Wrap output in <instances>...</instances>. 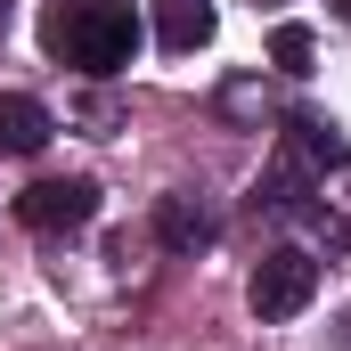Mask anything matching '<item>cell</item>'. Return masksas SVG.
I'll list each match as a JSON object with an SVG mask.
<instances>
[{
	"label": "cell",
	"instance_id": "obj_1",
	"mask_svg": "<svg viewBox=\"0 0 351 351\" xmlns=\"http://www.w3.org/2000/svg\"><path fill=\"white\" fill-rule=\"evenodd\" d=\"M41 49L58 66H74L90 82L123 74L131 49H139V8L131 0H49L41 8Z\"/></svg>",
	"mask_w": 351,
	"mask_h": 351
},
{
	"label": "cell",
	"instance_id": "obj_2",
	"mask_svg": "<svg viewBox=\"0 0 351 351\" xmlns=\"http://www.w3.org/2000/svg\"><path fill=\"white\" fill-rule=\"evenodd\" d=\"M311 294H319V262H311L302 245L262 254V262H254V278H245L254 319H294V311H311Z\"/></svg>",
	"mask_w": 351,
	"mask_h": 351
},
{
	"label": "cell",
	"instance_id": "obj_3",
	"mask_svg": "<svg viewBox=\"0 0 351 351\" xmlns=\"http://www.w3.org/2000/svg\"><path fill=\"white\" fill-rule=\"evenodd\" d=\"M16 221L41 229V237L90 229V221H98V188H90V180H33V188L16 196Z\"/></svg>",
	"mask_w": 351,
	"mask_h": 351
},
{
	"label": "cell",
	"instance_id": "obj_4",
	"mask_svg": "<svg viewBox=\"0 0 351 351\" xmlns=\"http://www.w3.org/2000/svg\"><path fill=\"white\" fill-rule=\"evenodd\" d=\"M343 131L327 123V114H294L286 123V139H278V172H294V180H327V172H343Z\"/></svg>",
	"mask_w": 351,
	"mask_h": 351
},
{
	"label": "cell",
	"instance_id": "obj_5",
	"mask_svg": "<svg viewBox=\"0 0 351 351\" xmlns=\"http://www.w3.org/2000/svg\"><path fill=\"white\" fill-rule=\"evenodd\" d=\"M49 131H58V123H49V106H41V98H25V90H8V98H0V156H41V147H49Z\"/></svg>",
	"mask_w": 351,
	"mask_h": 351
},
{
	"label": "cell",
	"instance_id": "obj_6",
	"mask_svg": "<svg viewBox=\"0 0 351 351\" xmlns=\"http://www.w3.org/2000/svg\"><path fill=\"white\" fill-rule=\"evenodd\" d=\"M156 41L164 49H204L213 41V0H156Z\"/></svg>",
	"mask_w": 351,
	"mask_h": 351
},
{
	"label": "cell",
	"instance_id": "obj_7",
	"mask_svg": "<svg viewBox=\"0 0 351 351\" xmlns=\"http://www.w3.org/2000/svg\"><path fill=\"white\" fill-rule=\"evenodd\" d=\"M156 237H164L172 254H204V245H213V213H204L196 196H164V204H156Z\"/></svg>",
	"mask_w": 351,
	"mask_h": 351
},
{
	"label": "cell",
	"instance_id": "obj_8",
	"mask_svg": "<svg viewBox=\"0 0 351 351\" xmlns=\"http://www.w3.org/2000/svg\"><path fill=\"white\" fill-rule=\"evenodd\" d=\"M269 58H278L286 74H311V58H319V41H311V25H278V33H269Z\"/></svg>",
	"mask_w": 351,
	"mask_h": 351
},
{
	"label": "cell",
	"instance_id": "obj_9",
	"mask_svg": "<svg viewBox=\"0 0 351 351\" xmlns=\"http://www.w3.org/2000/svg\"><path fill=\"white\" fill-rule=\"evenodd\" d=\"M8 16H16V0H0V33H8Z\"/></svg>",
	"mask_w": 351,
	"mask_h": 351
}]
</instances>
